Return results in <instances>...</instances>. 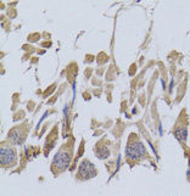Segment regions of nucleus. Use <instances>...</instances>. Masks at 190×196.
Listing matches in <instances>:
<instances>
[{"instance_id": "f257e3e1", "label": "nucleus", "mask_w": 190, "mask_h": 196, "mask_svg": "<svg viewBox=\"0 0 190 196\" xmlns=\"http://www.w3.org/2000/svg\"><path fill=\"white\" fill-rule=\"evenodd\" d=\"M69 161H71L69 153L66 152V151H60V152H57L55 155L54 161H53V166L57 171H64L68 167Z\"/></svg>"}, {"instance_id": "f03ea898", "label": "nucleus", "mask_w": 190, "mask_h": 196, "mask_svg": "<svg viewBox=\"0 0 190 196\" xmlns=\"http://www.w3.org/2000/svg\"><path fill=\"white\" fill-rule=\"evenodd\" d=\"M127 155L132 160H138V158H140V157H143L145 155V147H144V145L141 142H132L127 147Z\"/></svg>"}, {"instance_id": "7ed1b4c3", "label": "nucleus", "mask_w": 190, "mask_h": 196, "mask_svg": "<svg viewBox=\"0 0 190 196\" xmlns=\"http://www.w3.org/2000/svg\"><path fill=\"white\" fill-rule=\"evenodd\" d=\"M1 166H10L16 161V152L11 147H1Z\"/></svg>"}, {"instance_id": "20e7f679", "label": "nucleus", "mask_w": 190, "mask_h": 196, "mask_svg": "<svg viewBox=\"0 0 190 196\" xmlns=\"http://www.w3.org/2000/svg\"><path fill=\"white\" fill-rule=\"evenodd\" d=\"M96 171L94 164L90 163L89 161H83L79 166V175L83 177L84 179H89L91 177H95Z\"/></svg>"}, {"instance_id": "39448f33", "label": "nucleus", "mask_w": 190, "mask_h": 196, "mask_svg": "<svg viewBox=\"0 0 190 196\" xmlns=\"http://www.w3.org/2000/svg\"><path fill=\"white\" fill-rule=\"evenodd\" d=\"M24 135H23V133H21L20 129H13V131L10 132V134H9V138H10V140H11L13 144H21L23 142V138Z\"/></svg>"}, {"instance_id": "423d86ee", "label": "nucleus", "mask_w": 190, "mask_h": 196, "mask_svg": "<svg viewBox=\"0 0 190 196\" xmlns=\"http://www.w3.org/2000/svg\"><path fill=\"white\" fill-rule=\"evenodd\" d=\"M174 135H176V138L178 139L179 142H185V139L188 137V129L184 128V127L178 128V129H176V132H174Z\"/></svg>"}, {"instance_id": "0eeeda50", "label": "nucleus", "mask_w": 190, "mask_h": 196, "mask_svg": "<svg viewBox=\"0 0 190 196\" xmlns=\"http://www.w3.org/2000/svg\"><path fill=\"white\" fill-rule=\"evenodd\" d=\"M96 153H98V156H99L100 158H106V157L110 155V151H109V149H107V147L102 146V147H100V149H98V150H96Z\"/></svg>"}, {"instance_id": "6e6552de", "label": "nucleus", "mask_w": 190, "mask_h": 196, "mask_svg": "<svg viewBox=\"0 0 190 196\" xmlns=\"http://www.w3.org/2000/svg\"><path fill=\"white\" fill-rule=\"evenodd\" d=\"M188 177H190V168H189V171H188Z\"/></svg>"}]
</instances>
